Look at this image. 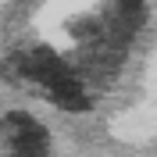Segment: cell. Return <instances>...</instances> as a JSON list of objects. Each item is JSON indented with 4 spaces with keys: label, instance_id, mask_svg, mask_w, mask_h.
Returning <instances> with one entry per match:
<instances>
[{
    "label": "cell",
    "instance_id": "1",
    "mask_svg": "<svg viewBox=\"0 0 157 157\" xmlns=\"http://www.w3.org/2000/svg\"><path fill=\"white\" fill-rule=\"evenodd\" d=\"M7 75H18V78H36L47 86V93L54 97V104L64 111H82L86 107V93H82V82L75 78V71L64 64V61L47 47H36L29 54H18L4 64Z\"/></svg>",
    "mask_w": 157,
    "mask_h": 157
},
{
    "label": "cell",
    "instance_id": "2",
    "mask_svg": "<svg viewBox=\"0 0 157 157\" xmlns=\"http://www.w3.org/2000/svg\"><path fill=\"white\" fill-rule=\"evenodd\" d=\"M0 139H4V147H7L11 157H43V150H47V136H43V128L29 114L4 118Z\"/></svg>",
    "mask_w": 157,
    "mask_h": 157
}]
</instances>
